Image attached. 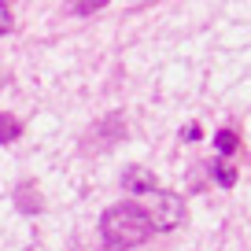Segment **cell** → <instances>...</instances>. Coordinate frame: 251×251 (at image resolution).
I'll use <instances>...</instances> for the list:
<instances>
[{"label":"cell","mask_w":251,"mask_h":251,"mask_svg":"<svg viewBox=\"0 0 251 251\" xmlns=\"http://www.w3.org/2000/svg\"><path fill=\"white\" fill-rule=\"evenodd\" d=\"M214 148H218V155H233V151L240 148V137H236L233 129H218V133H214Z\"/></svg>","instance_id":"obj_6"},{"label":"cell","mask_w":251,"mask_h":251,"mask_svg":"<svg viewBox=\"0 0 251 251\" xmlns=\"http://www.w3.org/2000/svg\"><path fill=\"white\" fill-rule=\"evenodd\" d=\"M19 137H23V122L15 115H8V111H0V144H11Z\"/></svg>","instance_id":"obj_4"},{"label":"cell","mask_w":251,"mask_h":251,"mask_svg":"<svg viewBox=\"0 0 251 251\" xmlns=\"http://www.w3.org/2000/svg\"><path fill=\"white\" fill-rule=\"evenodd\" d=\"M155 233L144 214L141 203H115L111 211H103L100 218V240L107 251H129V248H141L148 236Z\"/></svg>","instance_id":"obj_1"},{"label":"cell","mask_w":251,"mask_h":251,"mask_svg":"<svg viewBox=\"0 0 251 251\" xmlns=\"http://www.w3.org/2000/svg\"><path fill=\"white\" fill-rule=\"evenodd\" d=\"M196 137H200V126H196V122H188L185 129H181V141H188V144H192Z\"/></svg>","instance_id":"obj_10"},{"label":"cell","mask_w":251,"mask_h":251,"mask_svg":"<svg viewBox=\"0 0 251 251\" xmlns=\"http://www.w3.org/2000/svg\"><path fill=\"white\" fill-rule=\"evenodd\" d=\"M30 196H33V181H26V185L19 188V211H26V214L41 211V203H37V200H30Z\"/></svg>","instance_id":"obj_7"},{"label":"cell","mask_w":251,"mask_h":251,"mask_svg":"<svg viewBox=\"0 0 251 251\" xmlns=\"http://www.w3.org/2000/svg\"><path fill=\"white\" fill-rule=\"evenodd\" d=\"M207 170H211V181L214 185H222V188H233L236 185V170L229 163H218V159H214V163H207Z\"/></svg>","instance_id":"obj_5"},{"label":"cell","mask_w":251,"mask_h":251,"mask_svg":"<svg viewBox=\"0 0 251 251\" xmlns=\"http://www.w3.org/2000/svg\"><path fill=\"white\" fill-rule=\"evenodd\" d=\"M8 30H11V8H8V4H0V37H4Z\"/></svg>","instance_id":"obj_8"},{"label":"cell","mask_w":251,"mask_h":251,"mask_svg":"<svg viewBox=\"0 0 251 251\" xmlns=\"http://www.w3.org/2000/svg\"><path fill=\"white\" fill-rule=\"evenodd\" d=\"M122 188L129 192V196H151V192L159 188V181H155V174L144 170V166H126Z\"/></svg>","instance_id":"obj_3"},{"label":"cell","mask_w":251,"mask_h":251,"mask_svg":"<svg viewBox=\"0 0 251 251\" xmlns=\"http://www.w3.org/2000/svg\"><path fill=\"white\" fill-rule=\"evenodd\" d=\"M100 8H103V0H100V4H74L71 11H74V15H93V11H100Z\"/></svg>","instance_id":"obj_9"},{"label":"cell","mask_w":251,"mask_h":251,"mask_svg":"<svg viewBox=\"0 0 251 251\" xmlns=\"http://www.w3.org/2000/svg\"><path fill=\"white\" fill-rule=\"evenodd\" d=\"M144 214H148L151 229H159V233H170V229H177L181 222H185V200L177 196V192H170V188H155L148 196V207H144Z\"/></svg>","instance_id":"obj_2"}]
</instances>
